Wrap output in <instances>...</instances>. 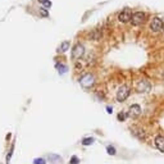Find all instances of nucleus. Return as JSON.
Segmentation results:
<instances>
[{
  "label": "nucleus",
  "instance_id": "20",
  "mask_svg": "<svg viewBox=\"0 0 164 164\" xmlns=\"http://www.w3.org/2000/svg\"><path fill=\"white\" fill-rule=\"evenodd\" d=\"M107 112L109 113V114H110V113H112V108L110 107H107Z\"/></svg>",
  "mask_w": 164,
  "mask_h": 164
},
{
  "label": "nucleus",
  "instance_id": "17",
  "mask_svg": "<svg viewBox=\"0 0 164 164\" xmlns=\"http://www.w3.org/2000/svg\"><path fill=\"white\" fill-rule=\"evenodd\" d=\"M126 117H127L126 113H119V114H118V119L119 120H124V119H126Z\"/></svg>",
  "mask_w": 164,
  "mask_h": 164
},
{
  "label": "nucleus",
  "instance_id": "14",
  "mask_svg": "<svg viewBox=\"0 0 164 164\" xmlns=\"http://www.w3.org/2000/svg\"><path fill=\"white\" fill-rule=\"evenodd\" d=\"M49 159H52V160H62V158L59 157V155H55V154H50Z\"/></svg>",
  "mask_w": 164,
  "mask_h": 164
},
{
  "label": "nucleus",
  "instance_id": "18",
  "mask_svg": "<svg viewBox=\"0 0 164 164\" xmlns=\"http://www.w3.org/2000/svg\"><path fill=\"white\" fill-rule=\"evenodd\" d=\"M71 164H78V158H77V157H72Z\"/></svg>",
  "mask_w": 164,
  "mask_h": 164
},
{
  "label": "nucleus",
  "instance_id": "2",
  "mask_svg": "<svg viewBox=\"0 0 164 164\" xmlns=\"http://www.w3.org/2000/svg\"><path fill=\"white\" fill-rule=\"evenodd\" d=\"M145 18H146V14L144 13V12H136V13L132 14L131 22L134 26H140L145 22Z\"/></svg>",
  "mask_w": 164,
  "mask_h": 164
},
{
  "label": "nucleus",
  "instance_id": "12",
  "mask_svg": "<svg viewBox=\"0 0 164 164\" xmlns=\"http://www.w3.org/2000/svg\"><path fill=\"white\" fill-rule=\"evenodd\" d=\"M57 68L59 69V73H62V75L67 72V67H65L64 64H57Z\"/></svg>",
  "mask_w": 164,
  "mask_h": 164
},
{
  "label": "nucleus",
  "instance_id": "9",
  "mask_svg": "<svg viewBox=\"0 0 164 164\" xmlns=\"http://www.w3.org/2000/svg\"><path fill=\"white\" fill-rule=\"evenodd\" d=\"M155 146L158 147L159 151L164 153V137L163 136H158V137L155 139Z\"/></svg>",
  "mask_w": 164,
  "mask_h": 164
},
{
  "label": "nucleus",
  "instance_id": "13",
  "mask_svg": "<svg viewBox=\"0 0 164 164\" xmlns=\"http://www.w3.org/2000/svg\"><path fill=\"white\" fill-rule=\"evenodd\" d=\"M38 1H40L45 8H50V7H52V3H50L49 0H38Z\"/></svg>",
  "mask_w": 164,
  "mask_h": 164
},
{
  "label": "nucleus",
  "instance_id": "7",
  "mask_svg": "<svg viewBox=\"0 0 164 164\" xmlns=\"http://www.w3.org/2000/svg\"><path fill=\"white\" fill-rule=\"evenodd\" d=\"M141 114V108H140V105L137 104H134L130 107V110H128L127 115L131 117V118H137V117Z\"/></svg>",
  "mask_w": 164,
  "mask_h": 164
},
{
  "label": "nucleus",
  "instance_id": "19",
  "mask_svg": "<svg viewBox=\"0 0 164 164\" xmlns=\"http://www.w3.org/2000/svg\"><path fill=\"white\" fill-rule=\"evenodd\" d=\"M41 14H42V15H48V12L44 10V8H42V9H41Z\"/></svg>",
  "mask_w": 164,
  "mask_h": 164
},
{
  "label": "nucleus",
  "instance_id": "6",
  "mask_svg": "<svg viewBox=\"0 0 164 164\" xmlns=\"http://www.w3.org/2000/svg\"><path fill=\"white\" fill-rule=\"evenodd\" d=\"M150 28H151V31H154V32H159V31L163 28V21L158 17L153 18V21L150 23Z\"/></svg>",
  "mask_w": 164,
  "mask_h": 164
},
{
  "label": "nucleus",
  "instance_id": "4",
  "mask_svg": "<svg viewBox=\"0 0 164 164\" xmlns=\"http://www.w3.org/2000/svg\"><path fill=\"white\" fill-rule=\"evenodd\" d=\"M83 54H85L83 45L77 44V45L73 46V49H72V58H73V59H81Z\"/></svg>",
  "mask_w": 164,
  "mask_h": 164
},
{
  "label": "nucleus",
  "instance_id": "15",
  "mask_svg": "<svg viewBox=\"0 0 164 164\" xmlns=\"http://www.w3.org/2000/svg\"><path fill=\"white\" fill-rule=\"evenodd\" d=\"M107 150H108V154H110V155H115V149H114L113 146L109 145V146L107 147Z\"/></svg>",
  "mask_w": 164,
  "mask_h": 164
},
{
  "label": "nucleus",
  "instance_id": "11",
  "mask_svg": "<svg viewBox=\"0 0 164 164\" xmlns=\"http://www.w3.org/2000/svg\"><path fill=\"white\" fill-rule=\"evenodd\" d=\"M94 141H95V140H94L92 137H86V139L82 140V144H83L85 146H89V145H91Z\"/></svg>",
  "mask_w": 164,
  "mask_h": 164
},
{
  "label": "nucleus",
  "instance_id": "8",
  "mask_svg": "<svg viewBox=\"0 0 164 164\" xmlns=\"http://www.w3.org/2000/svg\"><path fill=\"white\" fill-rule=\"evenodd\" d=\"M150 89H151V85H150V82L146 81V80L140 81L139 85H137V91L139 92H149Z\"/></svg>",
  "mask_w": 164,
  "mask_h": 164
},
{
  "label": "nucleus",
  "instance_id": "5",
  "mask_svg": "<svg viewBox=\"0 0 164 164\" xmlns=\"http://www.w3.org/2000/svg\"><path fill=\"white\" fill-rule=\"evenodd\" d=\"M131 18H132V13H131L130 8H124V9L120 12L119 15H118L119 22H122V23H126L128 21H131Z\"/></svg>",
  "mask_w": 164,
  "mask_h": 164
},
{
  "label": "nucleus",
  "instance_id": "1",
  "mask_svg": "<svg viewBox=\"0 0 164 164\" xmlns=\"http://www.w3.org/2000/svg\"><path fill=\"white\" fill-rule=\"evenodd\" d=\"M80 83L82 87L85 89H90L91 86H94V83H95V77H94L91 73H87V75L82 76L81 80H80Z\"/></svg>",
  "mask_w": 164,
  "mask_h": 164
},
{
  "label": "nucleus",
  "instance_id": "3",
  "mask_svg": "<svg viewBox=\"0 0 164 164\" xmlns=\"http://www.w3.org/2000/svg\"><path fill=\"white\" fill-rule=\"evenodd\" d=\"M130 95V89L127 86H120L117 91V100L118 101H124Z\"/></svg>",
  "mask_w": 164,
  "mask_h": 164
},
{
  "label": "nucleus",
  "instance_id": "16",
  "mask_svg": "<svg viewBox=\"0 0 164 164\" xmlns=\"http://www.w3.org/2000/svg\"><path fill=\"white\" fill-rule=\"evenodd\" d=\"M33 163H35V164H46V163H45V159H42V158H37V159H35Z\"/></svg>",
  "mask_w": 164,
  "mask_h": 164
},
{
  "label": "nucleus",
  "instance_id": "10",
  "mask_svg": "<svg viewBox=\"0 0 164 164\" xmlns=\"http://www.w3.org/2000/svg\"><path fill=\"white\" fill-rule=\"evenodd\" d=\"M68 49H69V41H64V42H62V44H60L59 50H58V52H59V53H64V52H67Z\"/></svg>",
  "mask_w": 164,
  "mask_h": 164
}]
</instances>
